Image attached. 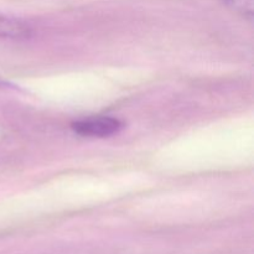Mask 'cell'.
<instances>
[{
	"instance_id": "3",
	"label": "cell",
	"mask_w": 254,
	"mask_h": 254,
	"mask_svg": "<svg viewBox=\"0 0 254 254\" xmlns=\"http://www.w3.org/2000/svg\"><path fill=\"white\" fill-rule=\"evenodd\" d=\"M226 5L246 19H253L254 0H225Z\"/></svg>"
},
{
	"instance_id": "2",
	"label": "cell",
	"mask_w": 254,
	"mask_h": 254,
	"mask_svg": "<svg viewBox=\"0 0 254 254\" xmlns=\"http://www.w3.org/2000/svg\"><path fill=\"white\" fill-rule=\"evenodd\" d=\"M31 34L29 25L20 20L0 15V39H25Z\"/></svg>"
},
{
	"instance_id": "4",
	"label": "cell",
	"mask_w": 254,
	"mask_h": 254,
	"mask_svg": "<svg viewBox=\"0 0 254 254\" xmlns=\"http://www.w3.org/2000/svg\"><path fill=\"white\" fill-rule=\"evenodd\" d=\"M0 88H10V83L0 77Z\"/></svg>"
},
{
	"instance_id": "1",
	"label": "cell",
	"mask_w": 254,
	"mask_h": 254,
	"mask_svg": "<svg viewBox=\"0 0 254 254\" xmlns=\"http://www.w3.org/2000/svg\"><path fill=\"white\" fill-rule=\"evenodd\" d=\"M121 128V122L108 116L88 117L72 123V129L74 133L91 138H106L118 133Z\"/></svg>"
}]
</instances>
